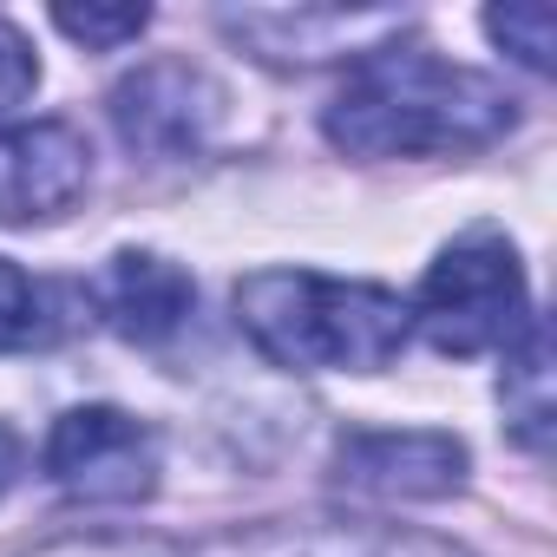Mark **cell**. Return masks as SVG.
<instances>
[{"mask_svg":"<svg viewBox=\"0 0 557 557\" xmlns=\"http://www.w3.org/2000/svg\"><path fill=\"white\" fill-rule=\"evenodd\" d=\"M335 479L368 498H440L466 479V446L453 433H348Z\"/></svg>","mask_w":557,"mask_h":557,"instance_id":"52a82bcc","label":"cell"},{"mask_svg":"<svg viewBox=\"0 0 557 557\" xmlns=\"http://www.w3.org/2000/svg\"><path fill=\"white\" fill-rule=\"evenodd\" d=\"M145 8H53V27L79 47H125L145 34Z\"/></svg>","mask_w":557,"mask_h":557,"instance_id":"5bb4252c","label":"cell"},{"mask_svg":"<svg viewBox=\"0 0 557 557\" xmlns=\"http://www.w3.org/2000/svg\"><path fill=\"white\" fill-rule=\"evenodd\" d=\"M86 296H92L99 322H106L112 335L138 342V348L171 342V335L190 322V302H197L190 275H184L177 262L151 256V249H119V256L92 275V289H86Z\"/></svg>","mask_w":557,"mask_h":557,"instance_id":"ba28073f","label":"cell"},{"mask_svg":"<svg viewBox=\"0 0 557 557\" xmlns=\"http://www.w3.org/2000/svg\"><path fill=\"white\" fill-rule=\"evenodd\" d=\"M34 86H40V60L27 47V34L0 21V112H14Z\"/></svg>","mask_w":557,"mask_h":557,"instance_id":"9a60e30c","label":"cell"},{"mask_svg":"<svg viewBox=\"0 0 557 557\" xmlns=\"http://www.w3.org/2000/svg\"><path fill=\"white\" fill-rule=\"evenodd\" d=\"M40 466L79 505H138L158 485V433L119 407H73L53 420Z\"/></svg>","mask_w":557,"mask_h":557,"instance_id":"277c9868","label":"cell"},{"mask_svg":"<svg viewBox=\"0 0 557 557\" xmlns=\"http://www.w3.org/2000/svg\"><path fill=\"white\" fill-rule=\"evenodd\" d=\"M511 99L498 79L453 66L426 47H374L355 60L342 92L322 112V132L348 158H446L479 151L498 132H511Z\"/></svg>","mask_w":557,"mask_h":557,"instance_id":"6da1fadb","label":"cell"},{"mask_svg":"<svg viewBox=\"0 0 557 557\" xmlns=\"http://www.w3.org/2000/svg\"><path fill=\"white\" fill-rule=\"evenodd\" d=\"M236 329L296 374H374L407 348V302L381 283L315 269H256L236 283Z\"/></svg>","mask_w":557,"mask_h":557,"instance_id":"7a4b0ae2","label":"cell"},{"mask_svg":"<svg viewBox=\"0 0 557 557\" xmlns=\"http://www.w3.org/2000/svg\"><path fill=\"white\" fill-rule=\"evenodd\" d=\"M210 557H459L453 544L433 537H394V531H368V524H309V531H256V537H230Z\"/></svg>","mask_w":557,"mask_h":557,"instance_id":"30bf717a","label":"cell"},{"mask_svg":"<svg viewBox=\"0 0 557 557\" xmlns=\"http://www.w3.org/2000/svg\"><path fill=\"white\" fill-rule=\"evenodd\" d=\"M47 289L34 283L27 269H14L0 256V355H21V348H40L53 342V315H47Z\"/></svg>","mask_w":557,"mask_h":557,"instance_id":"7c38bea8","label":"cell"},{"mask_svg":"<svg viewBox=\"0 0 557 557\" xmlns=\"http://www.w3.org/2000/svg\"><path fill=\"white\" fill-rule=\"evenodd\" d=\"M498 400H505V420H511L518 446L544 453V446H550V335H544V322H531V329L505 348Z\"/></svg>","mask_w":557,"mask_h":557,"instance_id":"8fae6325","label":"cell"},{"mask_svg":"<svg viewBox=\"0 0 557 557\" xmlns=\"http://www.w3.org/2000/svg\"><path fill=\"white\" fill-rule=\"evenodd\" d=\"M21 479V440L8 433V426H0V492H8Z\"/></svg>","mask_w":557,"mask_h":557,"instance_id":"2e32d148","label":"cell"},{"mask_svg":"<svg viewBox=\"0 0 557 557\" xmlns=\"http://www.w3.org/2000/svg\"><path fill=\"white\" fill-rule=\"evenodd\" d=\"M485 34L531 73H550V40H557V14L544 8V0H531V8H498L485 14Z\"/></svg>","mask_w":557,"mask_h":557,"instance_id":"4fadbf2b","label":"cell"},{"mask_svg":"<svg viewBox=\"0 0 557 557\" xmlns=\"http://www.w3.org/2000/svg\"><path fill=\"white\" fill-rule=\"evenodd\" d=\"M230 34L256 40L275 60H329V53H374L400 40L407 14H342V8H296V14H230Z\"/></svg>","mask_w":557,"mask_h":557,"instance_id":"9c48e42d","label":"cell"},{"mask_svg":"<svg viewBox=\"0 0 557 557\" xmlns=\"http://www.w3.org/2000/svg\"><path fill=\"white\" fill-rule=\"evenodd\" d=\"M92 184V151L73 125H8L0 132V223H47Z\"/></svg>","mask_w":557,"mask_h":557,"instance_id":"8992f818","label":"cell"},{"mask_svg":"<svg viewBox=\"0 0 557 557\" xmlns=\"http://www.w3.org/2000/svg\"><path fill=\"white\" fill-rule=\"evenodd\" d=\"M216 86L177 60H158L145 73H132L112 92V125L132 151L145 158H197L210 125H216Z\"/></svg>","mask_w":557,"mask_h":557,"instance_id":"5b68a950","label":"cell"},{"mask_svg":"<svg viewBox=\"0 0 557 557\" xmlns=\"http://www.w3.org/2000/svg\"><path fill=\"white\" fill-rule=\"evenodd\" d=\"M420 322V335L440 355H492L511 348L537 315H531V289H524V262L511 249L505 230H466L459 243L440 249V262L426 269L420 302L407 309Z\"/></svg>","mask_w":557,"mask_h":557,"instance_id":"3957f363","label":"cell"}]
</instances>
